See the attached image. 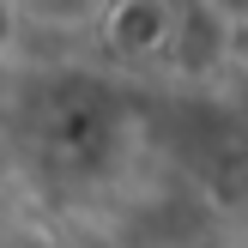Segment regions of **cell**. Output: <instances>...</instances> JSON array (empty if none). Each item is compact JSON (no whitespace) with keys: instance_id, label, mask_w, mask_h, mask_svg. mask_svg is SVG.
<instances>
[{"instance_id":"6da1fadb","label":"cell","mask_w":248,"mask_h":248,"mask_svg":"<svg viewBox=\"0 0 248 248\" xmlns=\"http://www.w3.org/2000/svg\"><path fill=\"white\" fill-rule=\"evenodd\" d=\"M212 6L224 12V18H236V12H242V0H212Z\"/></svg>"}]
</instances>
